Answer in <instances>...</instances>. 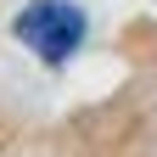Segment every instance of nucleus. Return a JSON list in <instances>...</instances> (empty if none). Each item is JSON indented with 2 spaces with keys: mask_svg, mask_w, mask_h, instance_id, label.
<instances>
[{
  "mask_svg": "<svg viewBox=\"0 0 157 157\" xmlns=\"http://www.w3.org/2000/svg\"><path fill=\"white\" fill-rule=\"evenodd\" d=\"M17 39L39 56V62H67V56L78 51V39H84V11L67 6V0H34V6H23V17H17Z\"/></svg>",
  "mask_w": 157,
  "mask_h": 157,
  "instance_id": "obj_1",
  "label": "nucleus"
}]
</instances>
